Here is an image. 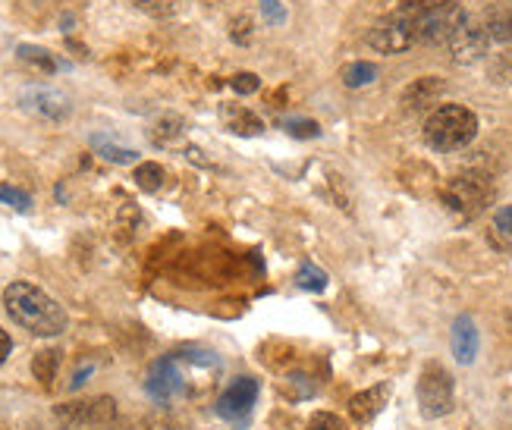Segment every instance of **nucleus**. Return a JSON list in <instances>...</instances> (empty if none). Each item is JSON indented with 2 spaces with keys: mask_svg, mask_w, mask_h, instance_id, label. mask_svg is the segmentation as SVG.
<instances>
[{
  "mask_svg": "<svg viewBox=\"0 0 512 430\" xmlns=\"http://www.w3.org/2000/svg\"><path fill=\"white\" fill-rule=\"evenodd\" d=\"M4 308L10 321L32 336H57L66 330V311L35 283L16 280L4 289Z\"/></svg>",
  "mask_w": 512,
  "mask_h": 430,
  "instance_id": "nucleus-1",
  "label": "nucleus"
},
{
  "mask_svg": "<svg viewBox=\"0 0 512 430\" xmlns=\"http://www.w3.org/2000/svg\"><path fill=\"white\" fill-rule=\"evenodd\" d=\"M478 135V117L462 104L437 107L425 123V142L434 151H459Z\"/></svg>",
  "mask_w": 512,
  "mask_h": 430,
  "instance_id": "nucleus-2",
  "label": "nucleus"
},
{
  "mask_svg": "<svg viewBox=\"0 0 512 430\" xmlns=\"http://www.w3.org/2000/svg\"><path fill=\"white\" fill-rule=\"evenodd\" d=\"M494 195V186H491V179H487L484 173H456L453 179H447L440 189V201H443V208H447L450 214H456L459 220H472L478 217L484 208H487V201H491Z\"/></svg>",
  "mask_w": 512,
  "mask_h": 430,
  "instance_id": "nucleus-3",
  "label": "nucleus"
},
{
  "mask_svg": "<svg viewBox=\"0 0 512 430\" xmlns=\"http://www.w3.org/2000/svg\"><path fill=\"white\" fill-rule=\"evenodd\" d=\"M54 418L63 430H104L117 418V402L110 396H95L82 402H63L54 409Z\"/></svg>",
  "mask_w": 512,
  "mask_h": 430,
  "instance_id": "nucleus-4",
  "label": "nucleus"
},
{
  "mask_svg": "<svg viewBox=\"0 0 512 430\" xmlns=\"http://www.w3.org/2000/svg\"><path fill=\"white\" fill-rule=\"evenodd\" d=\"M453 399H456V387H453V377L447 374V368L431 361L425 365L418 377V405H421V415L425 418H443L453 412Z\"/></svg>",
  "mask_w": 512,
  "mask_h": 430,
  "instance_id": "nucleus-5",
  "label": "nucleus"
},
{
  "mask_svg": "<svg viewBox=\"0 0 512 430\" xmlns=\"http://www.w3.org/2000/svg\"><path fill=\"white\" fill-rule=\"evenodd\" d=\"M418 41L415 35V22L409 19V13L399 7L396 13L384 16V19H377L371 32H368V44L374 51H381V54H403L409 51L412 44Z\"/></svg>",
  "mask_w": 512,
  "mask_h": 430,
  "instance_id": "nucleus-6",
  "label": "nucleus"
},
{
  "mask_svg": "<svg viewBox=\"0 0 512 430\" xmlns=\"http://www.w3.org/2000/svg\"><path fill=\"white\" fill-rule=\"evenodd\" d=\"M450 54L456 63L469 66V63H478L484 54H487V44H491V38H487V29H484V19H462V26L450 35Z\"/></svg>",
  "mask_w": 512,
  "mask_h": 430,
  "instance_id": "nucleus-7",
  "label": "nucleus"
},
{
  "mask_svg": "<svg viewBox=\"0 0 512 430\" xmlns=\"http://www.w3.org/2000/svg\"><path fill=\"white\" fill-rule=\"evenodd\" d=\"M255 402H258V380L239 377V380L230 383L224 393H220V399H217V415L224 418V421L242 424V421L252 415Z\"/></svg>",
  "mask_w": 512,
  "mask_h": 430,
  "instance_id": "nucleus-8",
  "label": "nucleus"
},
{
  "mask_svg": "<svg viewBox=\"0 0 512 430\" xmlns=\"http://www.w3.org/2000/svg\"><path fill=\"white\" fill-rule=\"evenodd\" d=\"M145 390L154 402H170L173 396H180L186 390V374L180 368V358L170 355V358L154 361L145 380Z\"/></svg>",
  "mask_w": 512,
  "mask_h": 430,
  "instance_id": "nucleus-9",
  "label": "nucleus"
},
{
  "mask_svg": "<svg viewBox=\"0 0 512 430\" xmlns=\"http://www.w3.org/2000/svg\"><path fill=\"white\" fill-rule=\"evenodd\" d=\"M19 101L29 113L44 117V120H66V117H70V101H66V95H60L57 88H48V85L26 88Z\"/></svg>",
  "mask_w": 512,
  "mask_h": 430,
  "instance_id": "nucleus-10",
  "label": "nucleus"
},
{
  "mask_svg": "<svg viewBox=\"0 0 512 430\" xmlns=\"http://www.w3.org/2000/svg\"><path fill=\"white\" fill-rule=\"evenodd\" d=\"M440 95H443V79H437V76H425V79H418V82H412L406 92H403V110L406 113H425L428 107H434L437 101H440Z\"/></svg>",
  "mask_w": 512,
  "mask_h": 430,
  "instance_id": "nucleus-11",
  "label": "nucleus"
},
{
  "mask_svg": "<svg viewBox=\"0 0 512 430\" xmlns=\"http://www.w3.org/2000/svg\"><path fill=\"white\" fill-rule=\"evenodd\" d=\"M453 355L459 365H472L478 355V327L469 314H459L453 324Z\"/></svg>",
  "mask_w": 512,
  "mask_h": 430,
  "instance_id": "nucleus-12",
  "label": "nucleus"
},
{
  "mask_svg": "<svg viewBox=\"0 0 512 430\" xmlns=\"http://www.w3.org/2000/svg\"><path fill=\"white\" fill-rule=\"evenodd\" d=\"M387 396H390L387 383H381V387H371L365 393H355L349 399V415H352V421L368 424L371 418H377V412H381L384 405H387Z\"/></svg>",
  "mask_w": 512,
  "mask_h": 430,
  "instance_id": "nucleus-13",
  "label": "nucleus"
},
{
  "mask_svg": "<svg viewBox=\"0 0 512 430\" xmlns=\"http://www.w3.org/2000/svg\"><path fill=\"white\" fill-rule=\"evenodd\" d=\"M484 29L491 41H512V7H497L487 13Z\"/></svg>",
  "mask_w": 512,
  "mask_h": 430,
  "instance_id": "nucleus-14",
  "label": "nucleus"
},
{
  "mask_svg": "<svg viewBox=\"0 0 512 430\" xmlns=\"http://www.w3.org/2000/svg\"><path fill=\"white\" fill-rule=\"evenodd\" d=\"M92 145H95V151L104 157V161H110V164H136V151L132 148H126V145H117V142H110L107 135H95L92 139Z\"/></svg>",
  "mask_w": 512,
  "mask_h": 430,
  "instance_id": "nucleus-15",
  "label": "nucleus"
},
{
  "mask_svg": "<svg viewBox=\"0 0 512 430\" xmlns=\"http://www.w3.org/2000/svg\"><path fill=\"white\" fill-rule=\"evenodd\" d=\"M340 76H343V85H346V88H362V85H371V82L377 79V66L368 63V60L346 63Z\"/></svg>",
  "mask_w": 512,
  "mask_h": 430,
  "instance_id": "nucleus-16",
  "label": "nucleus"
},
{
  "mask_svg": "<svg viewBox=\"0 0 512 430\" xmlns=\"http://www.w3.org/2000/svg\"><path fill=\"white\" fill-rule=\"evenodd\" d=\"M57 365H60V352H57V349H44V352L35 355L32 371H35V377L41 380V387H51V383H54Z\"/></svg>",
  "mask_w": 512,
  "mask_h": 430,
  "instance_id": "nucleus-17",
  "label": "nucleus"
},
{
  "mask_svg": "<svg viewBox=\"0 0 512 430\" xmlns=\"http://www.w3.org/2000/svg\"><path fill=\"white\" fill-rule=\"evenodd\" d=\"M16 57H19L22 63L35 66V70H41V73H54V70H57L54 57H51L48 51H44V48H32V44H19V48H16Z\"/></svg>",
  "mask_w": 512,
  "mask_h": 430,
  "instance_id": "nucleus-18",
  "label": "nucleus"
},
{
  "mask_svg": "<svg viewBox=\"0 0 512 430\" xmlns=\"http://www.w3.org/2000/svg\"><path fill=\"white\" fill-rule=\"evenodd\" d=\"M136 186L142 192H158L164 186V167L161 164H139L136 167Z\"/></svg>",
  "mask_w": 512,
  "mask_h": 430,
  "instance_id": "nucleus-19",
  "label": "nucleus"
},
{
  "mask_svg": "<svg viewBox=\"0 0 512 430\" xmlns=\"http://www.w3.org/2000/svg\"><path fill=\"white\" fill-rule=\"evenodd\" d=\"M296 283H299L302 289H308V292H321V289L327 286V274H324V270H318L315 264H302Z\"/></svg>",
  "mask_w": 512,
  "mask_h": 430,
  "instance_id": "nucleus-20",
  "label": "nucleus"
},
{
  "mask_svg": "<svg viewBox=\"0 0 512 430\" xmlns=\"http://www.w3.org/2000/svg\"><path fill=\"white\" fill-rule=\"evenodd\" d=\"M230 129L239 132V135H258L261 132V120L255 117V113H249V110H236V113H230Z\"/></svg>",
  "mask_w": 512,
  "mask_h": 430,
  "instance_id": "nucleus-21",
  "label": "nucleus"
},
{
  "mask_svg": "<svg viewBox=\"0 0 512 430\" xmlns=\"http://www.w3.org/2000/svg\"><path fill=\"white\" fill-rule=\"evenodd\" d=\"M0 201H4V205H10L13 211H22V214L32 208V198L22 192V189H16V186H0Z\"/></svg>",
  "mask_w": 512,
  "mask_h": 430,
  "instance_id": "nucleus-22",
  "label": "nucleus"
},
{
  "mask_svg": "<svg viewBox=\"0 0 512 430\" xmlns=\"http://www.w3.org/2000/svg\"><path fill=\"white\" fill-rule=\"evenodd\" d=\"M459 0H403V10L418 16V13H431V10H443V7H456Z\"/></svg>",
  "mask_w": 512,
  "mask_h": 430,
  "instance_id": "nucleus-23",
  "label": "nucleus"
},
{
  "mask_svg": "<svg viewBox=\"0 0 512 430\" xmlns=\"http://www.w3.org/2000/svg\"><path fill=\"white\" fill-rule=\"evenodd\" d=\"M180 132H183V120H180V117L161 120L158 126H154V142H158V145H167V142H173Z\"/></svg>",
  "mask_w": 512,
  "mask_h": 430,
  "instance_id": "nucleus-24",
  "label": "nucleus"
},
{
  "mask_svg": "<svg viewBox=\"0 0 512 430\" xmlns=\"http://www.w3.org/2000/svg\"><path fill=\"white\" fill-rule=\"evenodd\" d=\"M286 132L296 135V139H315V135H321V126L315 120H289Z\"/></svg>",
  "mask_w": 512,
  "mask_h": 430,
  "instance_id": "nucleus-25",
  "label": "nucleus"
},
{
  "mask_svg": "<svg viewBox=\"0 0 512 430\" xmlns=\"http://www.w3.org/2000/svg\"><path fill=\"white\" fill-rule=\"evenodd\" d=\"M230 85H233V92H239V95H252V92H258V76L255 73H239V76H233L230 79Z\"/></svg>",
  "mask_w": 512,
  "mask_h": 430,
  "instance_id": "nucleus-26",
  "label": "nucleus"
},
{
  "mask_svg": "<svg viewBox=\"0 0 512 430\" xmlns=\"http://www.w3.org/2000/svg\"><path fill=\"white\" fill-rule=\"evenodd\" d=\"M233 41L236 44H249L252 41V19L249 16H239V19H233Z\"/></svg>",
  "mask_w": 512,
  "mask_h": 430,
  "instance_id": "nucleus-27",
  "label": "nucleus"
},
{
  "mask_svg": "<svg viewBox=\"0 0 512 430\" xmlns=\"http://www.w3.org/2000/svg\"><path fill=\"white\" fill-rule=\"evenodd\" d=\"M308 430H343L340 418L330 415V412H318L315 418L308 421Z\"/></svg>",
  "mask_w": 512,
  "mask_h": 430,
  "instance_id": "nucleus-28",
  "label": "nucleus"
},
{
  "mask_svg": "<svg viewBox=\"0 0 512 430\" xmlns=\"http://www.w3.org/2000/svg\"><path fill=\"white\" fill-rule=\"evenodd\" d=\"M261 10H264V16H267L271 26H280V22L286 19V13H283V7L277 4V0H261Z\"/></svg>",
  "mask_w": 512,
  "mask_h": 430,
  "instance_id": "nucleus-29",
  "label": "nucleus"
},
{
  "mask_svg": "<svg viewBox=\"0 0 512 430\" xmlns=\"http://www.w3.org/2000/svg\"><path fill=\"white\" fill-rule=\"evenodd\" d=\"M132 4L145 13H154V16H164L170 10V0H132Z\"/></svg>",
  "mask_w": 512,
  "mask_h": 430,
  "instance_id": "nucleus-30",
  "label": "nucleus"
},
{
  "mask_svg": "<svg viewBox=\"0 0 512 430\" xmlns=\"http://www.w3.org/2000/svg\"><path fill=\"white\" fill-rule=\"evenodd\" d=\"M494 223H497V230H500L503 236H512V205L500 208L497 217H494Z\"/></svg>",
  "mask_w": 512,
  "mask_h": 430,
  "instance_id": "nucleus-31",
  "label": "nucleus"
},
{
  "mask_svg": "<svg viewBox=\"0 0 512 430\" xmlns=\"http://www.w3.org/2000/svg\"><path fill=\"white\" fill-rule=\"evenodd\" d=\"M10 349H13V343H10V336H7V330H4V327H0V365H4V361H7Z\"/></svg>",
  "mask_w": 512,
  "mask_h": 430,
  "instance_id": "nucleus-32",
  "label": "nucleus"
}]
</instances>
